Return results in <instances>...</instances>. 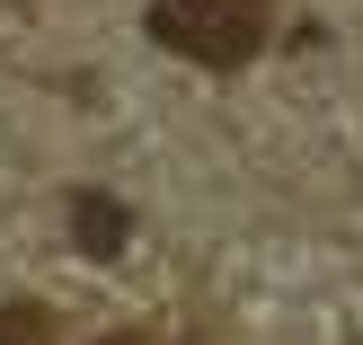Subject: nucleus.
<instances>
[{"label":"nucleus","mask_w":363,"mask_h":345,"mask_svg":"<svg viewBox=\"0 0 363 345\" xmlns=\"http://www.w3.org/2000/svg\"><path fill=\"white\" fill-rule=\"evenodd\" d=\"M71 239H80L89 257H116L124 248V204L116 195H71Z\"/></svg>","instance_id":"2"},{"label":"nucleus","mask_w":363,"mask_h":345,"mask_svg":"<svg viewBox=\"0 0 363 345\" xmlns=\"http://www.w3.org/2000/svg\"><path fill=\"white\" fill-rule=\"evenodd\" d=\"M151 35L169 53H186V62H204V71H240L266 45V0H160Z\"/></svg>","instance_id":"1"},{"label":"nucleus","mask_w":363,"mask_h":345,"mask_svg":"<svg viewBox=\"0 0 363 345\" xmlns=\"http://www.w3.org/2000/svg\"><path fill=\"white\" fill-rule=\"evenodd\" d=\"M98 345H151V336H98Z\"/></svg>","instance_id":"4"},{"label":"nucleus","mask_w":363,"mask_h":345,"mask_svg":"<svg viewBox=\"0 0 363 345\" xmlns=\"http://www.w3.org/2000/svg\"><path fill=\"white\" fill-rule=\"evenodd\" d=\"M0 345H53V310L45 301H0Z\"/></svg>","instance_id":"3"}]
</instances>
